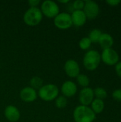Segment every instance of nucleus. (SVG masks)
I'll return each mask as SVG.
<instances>
[{
  "mask_svg": "<svg viewBox=\"0 0 121 122\" xmlns=\"http://www.w3.org/2000/svg\"><path fill=\"white\" fill-rule=\"evenodd\" d=\"M73 117L76 122H93L96 118V114L91 107L79 105L74 109Z\"/></svg>",
  "mask_w": 121,
  "mask_h": 122,
  "instance_id": "1",
  "label": "nucleus"
},
{
  "mask_svg": "<svg viewBox=\"0 0 121 122\" xmlns=\"http://www.w3.org/2000/svg\"><path fill=\"white\" fill-rule=\"evenodd\" d=\"M101 61V54L98 51L90 50L87 51L83 59L84 67L88 71L96 70L100 65Z\"/></svg>",
  "mask_w": 121,
  "mask_h": 122,
  "instance_id": "2",
  "label": "nucleus"
},
{
  "mask_svg": "<svg viewBox=\"0 0 121 122\" xmlns=\"http://www.w3.org/2000/svg\"><path fill=\"white\" fill-rule=\"evenodd\" d=\"M43 19L41 11L38 7L29 8L24 14V21L30 26H34L39 24Z\"/></svg>",
  "mask_w": 121,
  "mask_h": 122,
  "instance_id": "3",
  "label": "nucleus"
},
{
  "mask_svg": "<svg viewBox=\"0 0 121 122\" xmlns=\"http://www.w3.org/2000/svg\"><path fill=\"white\" fill-rule=\"evenodd\" d=\"M59 94V89L56 84H48L43 85L38 92V96L45 102H51L56 99Z\"/></svg>",
  "mask_w": 121,
  "mask_h": 122,
  "instance_id": "4",
  "label": "nucleus"
},
{
  "mask_svg": "<svg viewBox=\"0 0 121 122\" xmlns=\"http://www.w3.org/2000/svg\"><path fill=\"white\" fill-rule=\"evenodd\" d=\"M59 6L58 4L51 0L44 1L41 6V11L43 15L51 19L55 18L59 14Z\"/></svg>",
  "mask_w": 121,
  "mask_h": 122,
  "instance_id": "5",
  "label": "nucleus"
},
{
  "mask_svg": "<svg viewBox=\"0 0 121 122\" xmlns=\"http://www.w3.org/2000/svg\"><path fill=\"white\" fill-rule=\"evenodd\" d=\"M101 61L108 66H115L119 62V54L113 48L103 49L101 54Z\"/></svg>",
  "mask_w": 121,
  "mask_h": 122,
  "instance_id": "6",
  "label": "nucleus"
},
{
  "mask_svg": "<svg viewBox=\"0 0 121 122\" xmlns=\"http://www.w3.org/2000/svg\"><path fill=\"white\" fill-rule=\"evenodd\" d=\"M54 25L59 29H68L73 26L71 14L66 12L59 13L53 19Z\"/></svg>",
  "mask_w": 121,
  "mask_h": 122,
  "instance_id": "7",
  "label": "nucleus"
},
{
  "mask_svg": "<svg viewBox=\"0 0 121 122\" xmlns=\"http://www.w3.org/2000/svg\"><path fill=\"white\" fill-rule=\"evenodd\" d=\"M83 11L86 14L87 19H94L98 16L100 13V7L96 1L87 0L85 1Z\"/></svg>",
  "mask_w": 121,
  "mask_h": 122,
  "instance_id": "8",
  "label": "nucleus"
},
{
  "mask_svg": "<svg viewBox=\"0 0 121 122\" xmlns=\"http://www.w3.org/2000/svg\"><path fill=\"white\" fill-rule=\"evenodd\" d=\"M95 97L93 89L90 87H86L83 88L81 90L78 96V99L81 105L88 107L89 105H91Z\"/></svg>",
  "mask_w": 121,
  "mask_h": 122,
  "instance_id": "9",
  "label": "nucleus"
},
{
  "mask_svg": "<svg viewBox=\"0 0 121 122\" xmlns=\"http://www.w3.org/2000/svg\"><path fill=\"white\" fill-rule=\"evenodd\" d=\"M64 70L68 76L76 78L80 74V66L78 63L73 59H68L64 64Z\"/></svg>",
  "mask_w": 121,
  "mask_h": 122,
  "instance_id": "10",
  "label": "nucleus"
},
{
  "mask_svg": "<svg viewBox=\"0 0 121 122\" xmlns=\"http://www.w3.org/2000/svg\"><path fill=\"white\" fill-rule=\"evenodd\" d=\"M19 95L23 102L30 103L34 102L37 99L38 94L36 91L31 86H26L21 90Z\"/></svg>",
  "mask_w": 121,
  "mask_h": 122,
  "instance_id": "11",
  "label": "nucleus"
},
{
  "mask_svg": "<svg viewBox=\"0 0 121 122\" xmlns=\"http://www.w3.org/2000/svg\"><path fill=\"white\" fill-rule=\"evenodd\" d=\"M77 91H78V87L76 84L72 81H65L62 84L61 88V92L63 95V97H65L66 98L73 97L77 93Z\"/></svg>",
  "mask_w": 121,
  "mask_h": 122,
  "instance_id": "12",
  "label": "nucleus"
},
{
  "mask_svg": "<svg viewBox=\"0 0 121 122\" xmlns=\"http://www.w3.org/2000/svg\"><path fill=\"white\" fill-rule=\"evenodd\" d=\"M4 116L9 122H16L19 120L21 115L17 107L13 105H9L4 109Z\"/></svg>",
  "mask_w": 121,
  "mask_h": 122,
  "instance_id": "13",
  "label": "nucleus"
},
{
  "mask_svg": "<svg viewBox=\"0 0 121 122\" xmlns=\"http://www.w3.org/2000/svg\"><path fill=\"white\" fill-rule=\"evenodd\" d=\"M73 25L80 27L83 26L87 20V17L83 10H74L71 14Z\"/></svg>",
  "mask_w": 121,
  "mask_h": 122,
  "instance_id": "14",
  "label": "nucleus"
},
{
  "mask_svg": "<svg viewBox=\"0 0 121 122\" xmlns=\"http://www.w3.org/2000/svg\"><path fill=\"white\" fill-rule=\"evenodd\" d=\"M98 43L103 49H110L112 48L114 44V39L113 36L108 33H102Z\"/></svg>",
  "mask_w": 121,
  "mask_h": 122,
  "instance_id": "15",
  "label": "nucleus"
},
{
  "mask_svg": "<svg viewBox=\"0 0 121 122\" xmlns=\"http://www.w3.org/2000/svg\"><path fill=\"white\" fill-rule=\"evenodd\" d=\"M105 108V103L103 100L98 99H94L92 103L91 104V109L92 111L96 114H101L103 112Z\"/></svg>",
  "mask_w": 121,
  "mask_h": 122,
  "instance_id": "16",
  "label": "nucleus"
},
{
  "mask_svg": "<svg viewBox=\"0 0 121 122\" xmlns=\"http://www.w3.org/2000/svg\"><path fill=\"white\" fill-rule=\"evenodd\" d=\"M102 31L98 29H94L89 33L88 39L91 40V43H98L101 36L102 34Z\"/></svg>",
  "mask_w": 121,
  "mask_h": 122,
  "instance_id": "17",
  "label": "nucleus"
},
{
  "mask_svg": "<svg viewBox=\"0 0 121 122\" xmlns=\"http://www.w3.org/2000/svg\"><path fill=\"white\" fill-rule=\"evenodd\" d=\"M76 80L78 84L82 86L83 88H86V87H88L89 84H90V79L89 78L83 74H80L77 77H76Z\"/></svg>",
  "mask_w": 121,
  "mask_h": 122,
  "instance_id": "18",
  "label": "nucleus"
},
{
  "mask_svg": "<svg viewBox=\"0 0 121 122\" xmlns=\"http://www.w3.org/2000/svg\"><path fill=\"white\" fill-rule=\"evenodd\" d=\"M94 92V97H96V99L103 100L107 98L108 93L107 91L102 87H97L93 90Z\"/></svg>",
  "mask_w": 121,
  "mask_h": 122,
  "instance_id": "19",
  "label": "nucleus"
},
{
  "mask_svg": "<svg viewBox=\"0 0 121 122\" xmlns=\"http://www.w3.org/2000/svg\"><path fill=\"white\" fill-rule=\"evenodd\" d=\"M30 86L34 89H39L43 86V80L39 76H34L30 80Z\"/></svg>",
  "mask_w": 121,
  "mask_h": 122,
  "instance_id": "20",
  "label": "nucleus"
},
{
  "mask_svg": "<svg viewBox=\"0 0 121 122\" xmlns=\"http://www.w3.org/2000/svg\"><path fill=\"white\" fill-rule=\"evenodd\" d=\"M55 105L58 109H64L67 106V99L63 96L58 97L55 99Z\"/></svg>",
  "mask_w": 121,
  "mask_h": 122,
  "instance_id": "21",
  "label": "nucleus"
},
{
  "mask_svg": "<svg viewBox=\"0 0 121 122\" xmlns=\"http://www.w3.org/2000/svg\"><path fill=\"white\" fill-rule=\"evenodd\" d=\"M91 44L92 43L88 37H83L80 40L78 45L82 50H88L91 47Z\"/></svg>",
  "mask_w": 121,
  "mask_h": 122,
  "instance_id": "22",
  "label": "nucleus"
},
{
  "mask_svg": "<svg viewBox=\"0 0 121 122\" xmlns=\"http://www.w3.org/2000/svg\"><path fill=\"white\" fill-rule=\"evenodd\" d=\"M85 1L82 0H76L73 3V7L74 10H83L84 7Z\"/></svg>",
  "mask_w": 121,
  "mask_h": 122,
  "instance_id": "23",
  "label": "nucleus"
},
{
  "mask_svg": "<svg viewBox=\"0 0 121 122\" xmlns=\"http://www.w3.org/2000/svg\"><path fill=\"white\" fill-rule=\"evenodd\" d=\"M112 97L117 102H121V89H117L112 93Z\"/></svg>",
  "mask_w": 121,
  "mask_h": 122,
  "instance_id": "24",
  "label": "nucleus"
},
{
  "mask_svg": "<svg viewBox=\"0 0 121 122\" xmlns=\"http://www.w3.org/2000/svg\"><path fill=\"white\" fill-rule=\"evenodd\" d=\"M106 3L111 6H117L121 3V0H109L106 1Z\"/></svg>",
  "mask_w": 121,
  "mask_h": 122,
  "instance_id": "25",
  "label": "nucleus"
},
{
  "mask_svg": "<svg viewBox=\"0 0 121 122\" xmlns=\"http://www.w3.org/2000/svg\"><path fill=\"white\" fill-rule=\"evenodd\" d=\"M115 71L118 76L121 78V61H119L115 65Z\"/></svg>",
  "mask_w": 121,
  "mask_h": 122,
  "instance_id": "26",
  "label": "nucleus"
},
{
  "mask_svg": "<svg viewBox=\"0 0 121 122\" xmlns=\"http://www.w3.org/2000/svg\"><path fill=\"white\" fill-rule=\"evenodd\" d=\"M40 2L41 1L39 0H29L28 1V4L30 6V7H37Z\"/></svg>",
  "mask_w": 121,
  "mask_h": 122,
  "instance_id": "27",
  "label": "nucleus"
},
{
  "mask_svg": "<svg viewBox=\"0 0 121 122\" xmlns=\"http://www.w3.org/2000/svg\"><path fill=\"white\" fill-rule=\"evenodd\" d=\"M59 2L60 3H62V4H66V3H68L69 2V1H59Z\"/></svg>",
  "mask_w": 121,
  "mask_h": 122,
  "instance_id": "28",
  "label": "nucleus"
}]
</instances>
